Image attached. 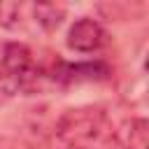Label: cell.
<instances>
[{"mask_svg":"<svg viewBox=\"0 0 149 149\" xmlns=\"http://www.w3.org/2000/svg\"><path fill=\"white\" fill-rule=\"evenodd\" d=\"M109 74V68L100 61L95 63H74V65H61L58 72H54L56 79L63 81H93V79H105Z\"/></svg>","mask_w":149,"mask_h":149,"instance_id":"277c9868","label":"cell"},{"mask_svg":"<svg viewBox=\"0 0 149 149\" xmlns=\"http://www.w3.org/2000/svg\"><path fill=\"white\" fill-rule=\"evenodd\" d=\"M35 19L40 26H44L47 30H54L61 26L63 16H65V9L63 7H56V5H35Z\"/></svg>","mask_w":149,"mask_h":149,"instance_id":"5b68a950","label":"cell"},{"mask_svg":"<svg viewBox=\"0 0 149 149\" xmlns=\"http://www.w3.org/2000/svg\"><path fill=\"white\" fill-rule=\"evenodd\" d=\"M21 5L19 2H0V26L2 28H14L19 23Z\"/></svg>","mask_w":149,"mask_h":149,"instance_id":"52a82bcc","label":"cell"},{"mask_svg":"<svg viewBox=\"0 0 149 149\" xmlns=\"http://www.w3.org/2000/svg\"><path fill=\"white\" fill-rule=\"evenodd\" d=\"M105 42H107L105 28L95 19H88V16H81L79 21H74L68 33V47L74 51H81V54L98 51Z\"/></svg>","mask_w":149,"mask_h":149,"instance_id":"7a4b0ae2","label":"cell"},{"mask_svg":"<svg viewBox=\"0 0 149 149\" xmlns=\"http://www.w3.org/2000/svg\"><path fill=\"white\" fill-rule=\"evenodd\" d=\"M121 149H147V121L144 119L130 121L126 142H121Z\"/></svg>","mask_w":149,"mask_h":149,"instance_id":"8992f818","label":"cell"},{"mask_svg":"<svg viewBox=\"0 0 149 149\" xmlns=\"http://www.w3.org/2000/svg\"><path fill=\"white\" fill-rule=\"evenodd\" d=\"M0 70L5 74H9L19 86H26L35 74V68H33V54L26 44L21 42H12L5 47V56H2V65Z\"/></svg>","mask_w":149,"mask_h":149,"instance_id":"3957f363","label":"cell"},{"mask_svg":"<svg viewBox=\"0 0 149 149\" xmlns=\"http://www.w3.org/2000/svg\"><path fill=\"white\" fill-rule=\"evenodd\" d=\"M56 135L68 149H121L109 116L98 107L68 109L58 119Z\"/></svg>","mask_w":149,"mask_h":149,"instance_id":"6da1fadb","label":"cell"}]
</instances>
